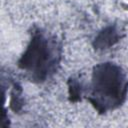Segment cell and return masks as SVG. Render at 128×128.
Returning <instances> with one entry per match:
<instances>
[{"mask_svg": "<svg viewBox=\"0 0 128 128\" xmlns=\"http://www.w3.org/2000/svg\"><path fill=\"white\" fill-rule=\"evenodd\" d=\"M22 96L23 90L21 85L18 82H14L10 91V109L15 113H20L24 108V99Z\"/></svg>", "mask_w": 128, "mask_h": 128, "instance_id": "4", "label": "cell"}, {"mask_svg": "<svg viewBox=\"0 0 128 128\" xmlns=\"http://www.w3.org/2000/svg\"><path fill=\"white\" fill-rule=\"evenodd\" d=\"M122 38V33L116 24L105 26L95 36L92 46L95 50H106L114 46Z\"/></svg>", "mask_w": 128, "mask_h": 128, "instance_id": "3", "label": "cell"}, {"mask_svg": "<svg viewBox=\"0 0 128 128\" xmlns=\"http://www.w3.org/2000/svg\"><path fill=\"white\" fill-rule=\"evenodd\" d=\"M128 95V78L124 70L113 62L94 66L88 101L99 114L120 107Z\"/></svg>", "mask_w": 128, "mask_h": 128, "instance_id": "2", "label": "cell"}, {"mask_svg": "<svg viewBox=\"0 0 128 128\" xmlns=\"http://www.w3.org/2000/svg\"><path fill=\"white\" fill-rule=\"evenodd\" d=\"M68 86V99L72 103H76L81 101L83 95V85L82 82L77 77H70L67 81Z\"/></svg>", "mask_w": 128, "mask_h": 128, "instance_id": "5", "label": "cell"}, {"mask_svg": "<svg viewBox=\"0 0 128 128\" xmlns=\"http://www.w3.org/2000/svg\"><path fill=\"white\" fill-rule=\"evenodd\" d=\"M61 58V42L42 28L33 27L28 45L18 59L17 66L26 72L31 81L43 83L57 73Z\"/></svg>", "mask_w": 128, "mask_h": 128, "instance_id": "1", "label": "cell"}]
</instances>
